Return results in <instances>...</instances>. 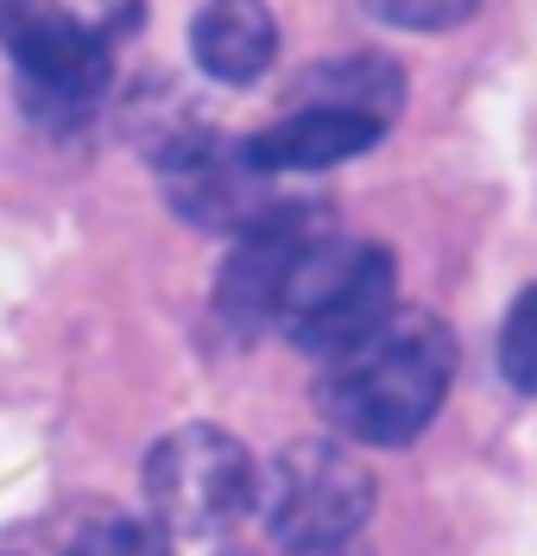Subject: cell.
Segmentation results:
<instances>
[{"instance_id":"obj_7","label":"cell","mask_w":537,"mask_h":556,"mask_svg":"<svg viewBox=\"0 0 537 556\" xmlns=\"http://www.w3.org/2000/svg\"><path fill=\"white\" fill-rule=\"evenodd\" d=\"M317 241L310 215L304 208H272L266 222H253L247 235L234 241L228 266H221V285H215V304L228 323H279V304H285V285L304 260V247Z\"/></svg>"},{"instance_id":"obj_14","label":"cell","mask_w":537,"mask_h":556,"mask_svg":"<svg viewBox=\"0 0 537 556\" xmlns=\"http://www.w3.org/2000/svg\"><path fill=\"white\" fill-rule=\"evenodd\" d=\"M291 556H355V544H329V551H291Z\"/></svg>"},{"instance_id":"obj_4","label":"cell","mask_w":537,"mask_h":556,"mask_svg":"<svg viewBox=\"0 0 537 556\" xmlns=\"http://www.w3.org/2000/svg\"><path fill=\"white\" fill-rule=\"evenodd\" d=\"M145 506L178 538H215L259 506L253 455L221 424H183L145 455Z\"/></svg>"},{"instance_id":"obj_2","label":"cell","mask_w":537,"mask_h":556,"mask_svg":"<svg viewBox=\"0 0 537 556\" xmlns=\"http://www.w3.org/2000/svg\"><path fill=\"white\" fill-rule=\"evenodd\" d=\"M0 45L44 127H82L107 96V38L64 0H0Z\"/></svg>"},{"instance_id":"obj_15","label":"cell","mask_w":537,"mask_h":556,"mask_svg":"<svg viewBox=\"0 0 537 556\" xmlns=\"http://www.w3.org/2000/svg\"><path fill=\"white\" fill-rule=\"evenodd\" d=\"M228 556H253V551H228Z\"/></svg>"},{"instance_id":"obj_5","label":"cell","mask_w":537,"mask_h":556,"mask_svg":"<svg viewBox=\"0 0 537 556\" xmlns=\"http://www.w3.org/2000/svg\"><path fill=\"white\" fill-rule=\"evenodd\" d=\"M259 513L266 531L285 551H329V544H355V531L373 519V475L360 468V455H348L329 437L291 443L266 481H259Z\"/></svg>"},{"instance_id":"obj_3","label":"cell","mask_w":537,"mask_h":556,"mask_svg":"<svg viewBox=\"0 0 537 556\" xmlns=\"http://www.w3.org/2000/svg\"><path fill=\"white\" fill-rule=\"evenodd\" d=\"M386 316H393V253L373 241H335V235H317L304 247L279 304L291 342L322 361L367 342Z\"/></svg>"},{"instance_id":"obj_6","label":"cell","mask_w":537,"mask_h":556,"mask_svg":"<svg viewBox=\"0 0 537 556\" xmlns=\"http://www.w3.org/2000/svg\"><path fill=\"white\" fill-rule=\"evenodd\" d=\"M266 177L247 159V146H221L209 127H178L158 146V184L183 222L209 228V235H247L253 222L272 215Z\"/></svg>"},{"instance_id":"obj_11","label":"cell","mask_w":537,"mask_h":556,"mask_svg":"<svg viewBox=\"0 0 537 556\" xmlns=\"http://www.w3.org/2000/svg\"><path fill=\"white\" fill-rule=\"evenodd\" d=\"M64 556H171V531H165L158 519H127V513H107V519L82 525Z\"/></svg>"},{"instance_id":"obj_1","label":"cell","mask_w":537,"mask_h":556,"mask_svg":"<svg viewBox=\"0 0 537 556\" xmlns=\"http://www.w3.org/2000/svg\"><path fill=\"white\" fill-rule=\"evenodd\" d=\"M456 380V342L436 316H386L367 342H355L348 354L329 361L317 405L322 417L373 450H398L411 437H424L430 417L443 412Z\"/></svg>"},{"instance_id":"obj_10","label":"cell","mask_w":537,"mask_h":556,"mask_svg":"<svg viewBox=\"0 0 537 556\" xmlns=\"http://www.w3.org/2000/svg\"><path fill=\"white\" fill-rule=\"evenodd\" d=\"M304 102L317 108H360V114H393L398 108V70L380 58H348V64H322L304 83ZM297 102V108H304Z\"/></svg>"},{"instance_id":"obj_9","label":"cell","mask_w":537,"mask_h":556,"mask_svg":"<svg viewBox=\"0 0 537 556\" xmlns=\"http://www.w3.org/2000/svg\"><path fill=\"white\" fill-rule=\"evenodd\" d=\"M190 51H196L203 76L228 83V89H247L279 58V26L259 0H209L190 26Z\"/></svg>"},{"instance_id":"obj_12","label":"cell","mask_w":537,"mask_h":556,"mask_svg":"<svg viewBox=\"0 0 537 556\" xmlns=\"http://www.w3.org/2000/svg\"><path fill=\"white\" fill-rule=\"evenodd\" d=\"M500 374L512 392H532L537 399V285H525L512 298V311L500 323Z\"/></svg>"},{"instance_id":"obj_8","label":"cell","mask_w":537,"mask_h":556,"mask_svg":"<svg viewBox=\"0 0 537 556\" xmlns=\"http://www.w3.org/2000/svg\"><path fill=\"white\" fill-rule=\"evenodd\" d=\"M380 134H386L380 114L304 102L297 114L272 121V127H259V134L247 139V159L259 165V172H272V177L279 172H329V165H342V159L367 152Z\"/></svg>"},{"instance_id":"obj_13","label":"cell","mask_w":537,"mask_h":556,"mask_svg":"<svg viewBox=\"0 0 537 556\" xmlns=\"http://www.w3.org/2000/svg\"><path fill=\"white\" fill-rule=\"evenodd\" d=\"M367 7L380 20H393V26H411V33H449V26H462L481 0H367Z\"/></svg>"}]
</instances>
